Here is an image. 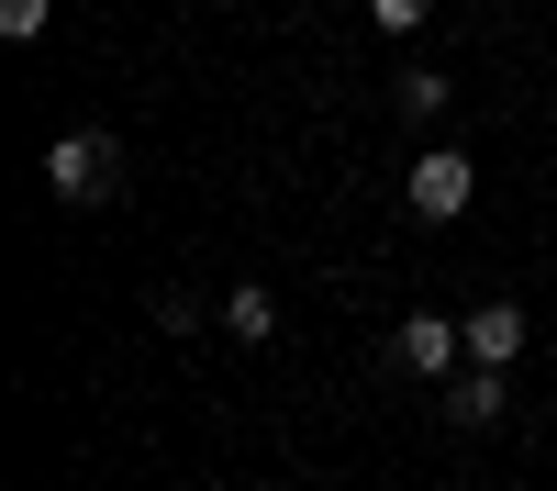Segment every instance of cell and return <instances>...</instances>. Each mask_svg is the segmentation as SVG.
<instances>
[{
	"mask_svg": "<svg viewBox=\"0 0 557 491\" xmlns=\"http://www.w3.org/2000/svg\"><path fill=\"white\" fill-rule=\"evenodd\" d=\"M45 191L78 201V212H89V201H112V191H123V146H112V134H89V123L57 134V146H45Z\"/></svg>",
	"mask_w": 557,
	"mask_h": 491,
	"instance_id": "6da1fadb",
	"label": "cell"
},
{
	"mask_svg": "<svg viewBox=\"0 0 557 491\" xmlns=\"http://www.w3.org/2000/svg\"><path fill=\"white\" fill-rule=\"evenodd\" d=\"M391 357L424 369V380H457V369H469V312H412V324L391 335Z\"/></svg>",
	"mask_w": 557,
	"mask_h": 491,
	"instance_id": "7a4b0ae2",
	"label": "cell"
},
{
	"mask_svg": "<svg viewBox=\"0 0 557 491\" xmlns=\"http://www.w3.org/2000/svg\"><path fill=\"white\" fill-rule=\"evenodd\" d=\"M469 201H480V168L457 157V146H424V157H412V212H424V223H457Z\"/></svg>",
	"mask_w": 557,
	"mask_h": 491,
	"instance_id": "3957f363",
	"label": "cell"
},
{
	"mask_svg": "<svg viewBox=\"0 0 557 491\" xmlns=\"http://www.w3.org/2000/svg\"><path fill=\"white\" fill-rule=\"evenodd\" d=\"M469 357L480 369H513L524 357V302H469Z\"/></svg>",
	"mask_w": 557,
	"mask_h": 491,
	"instance_id": "277c9868",
	"label": "cell"
},
{
	"mask_svg": "<svg viewBox=\"0 0 557 491\" xmlns=\"http://www.w3.org/2000/svg\"><path fill=\"white\" fill-rule=\"evenodd\" d=\"M446 414L469 425V435H480V425H502V369H480V357H469V369L446 380Z\"/></svg>",
	"mask_w": 557,
	"mask_h": 491,
	"instance_id": "5b68a950",
	"label": "cell"
},
{
	"mask_svg": "<svg viewBox=\"0 0 557 491\" xmlns=\"http://www.w3.org/2000/svg\"><path fill=\"white\" fill-rule=\"evenodd\" d=\"M212 312H223V335H246V346H268V335H278V291H257V280H246V291H223Z\"/></svg>",
	"mask_w": 557,
	"mask_h": 491,
	"instance_id": "8992f818",
	"label": "cell"
},
{
	"mask_svg": "<svg viewBox=\"0 0 557 491\" xmlns=\"http://www.w3.org/2000/svg\"><path fill=\"white\" fill-rule=\"evenodd\" d=\"M45 23H57V0H0V45H34Z\"/></svg>",
	"mask_w": 557,
	"mask_h": 491,
	"instance_id": "52a82bcc",
	"label": "cell"
},
{
	"mask_svg": "<svg viewBox=\"0 0 557 491\" xmlns=\"http://www.w3.org/2000/svg\"><path fill=\"white\" fill-rule=\"evenodd\" d=\"M401 112H446V78L435 67H401Z\"/></svg>",
	"mask_w": 557,
	"mask_h": 491,
	"instance_id": "ba28073f",
	"label": "cell"
},
{
	"mask_svg": "<svg viewBox=\"0 0 557 491\" xmlns=\"http://www.w3.org/2000/svg\"><path fill=\"white\" fill-rule=\"evenodd\" d=\"M368 23H380V34H412V23H424V0H368Z\"/></svg>",
	"mask_w": 557,
	"mask_h": 491,
	"instance_id": "9c48e42d",
	"label": "cell"
}]
</instances>
